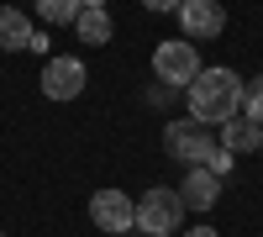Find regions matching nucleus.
I'll list each match as a JSON object with an SVG mask.
<instances>
[{
  "instance_id": "nucleus-1",
  "label": "nucleus",
  "mask_w": 263,
  "mask_h": 237,
  "mask_svg": "<svg viewBox=\"0 0 263 237\" xmlns=\"http://www.w3.org/2000/svg\"><path fill=\"white\" fill-rule=\"evenodd\" d=\"M190 121L200 126H227L232 116H242V79L232 69H200V79L184 90Z\"/></svg>"
},
{
  "instance_id": "nucleus-2",
  "label": "nucleus",
  "mask_w": 263,
  "mask_h": 237,
  "mask_svg": "<svg viewBox=\"0 0 263 237\" xmlns=\"http://www.w3.org/2000/svg\"><path fill=\"white\" fill-rule=\"evenodd\" d=\"M184 222V200H179V190H168V185H153L147 195L137 200V227L147 237H174Z\"/></svg>"
},
{
  "instance_id": "nucleus-3",
  "label": "nucleus",
  "mask_w": 263,
  "mask_h": 237,
  "mask_svg": "<svg viewBox=\"0 0 263 237\" xmlns=\"http://www.w3.org/2000/svg\"><path fill=\"white\" fill-rule=\"evenodd\" d=\"M200 53H195V42H158V53H153V74H158V84H168V90H190L195 79H200Z\"/></svg>"
},
{
  "instance_id": "nucleus-4",
  "label": "nucleus",
  "mask_w": 263,
  "mask_h": 237,
  "mask_svg": "<svg viewBox=\"0 0 263 237\" xmlns=\"http://www.w3.org/2000/svg\"><path fill=\"white\" fill-rule=\"evenodd\" d=\"M163 148H168V158L200 169L216 153V137H211V126H200V121H168L163 126Z\"/></svg>"
},
{
  "instance_id": "nucleus-5",
  "label": "nucleus",
  "mask_w": 263,
  "mask_h": 237,
  "mask_svg": "<svg viewBox=\"0 0 263 237\" xmlns=\"http://www.w3.org/2000/svg\"><path fill=\"white\" fill-rule=\"evenodd\" d=\"M79 90H84V63L74 53H53L42 63V95L48 100H79Z\"/></svg>"
},
{
  "instance_id": "nucleus-6",
  "label": "nucleus",
  "mask_w": 263,
  "mask_h": 237,
  "mask_svg": "<svg viewBox=\"0 0 263 237\" xmlns=\"http://www.w3.org/2000/svg\"><path fill=\"white\" fill-rule=\"evenodd\" d=\"M90 222H95L100 232H132V227H137V206H132L126 190H95Z\"/></svg>"
},
{
  "instance_id": "nucleus-7",
  "label": "nucleus",
  "mask_w": 263,
  "mask_h": 237,
  "mask_svg": "<svg viewBox=\"0 0 263 237\" xmlns=\"http://www.w3.org/2000/svg\"><path fill=\"white\" fill-rule=\"evenodd\" d=\"M179 27H184V37H190V42L221 37V27H227L221 0H184V6H179Z\"/></svg>"
},
{
  "instance_id": "nucleus-8",
  "label": "nucleus",
  "mask_w": 263,
  "mask_h": 237,
  "mask_svg": "<svg viewBox=\"0 0 263 237\" xmlns=\"http://www.w3.org/2000/svg\"><path fill=\"white\" fill-rule=\"evenodd\" d=\"M179 200H184V211H211L216 200H221V179H216L205 163H200V169H190L184 185H179Z\"/></svg>"
},
{
  "instance_id": "nucleus-9",
  "label": "nucleus",
  "mask_w": 263,
  "mask_h": 237,
  "mask_svg": "<svg viewBox=\"0 0 263 237\" xmlns=\"http://www.w3.org/2000/svg\"><path fill=\"white\" fill-rule=\"evenodd\" d=\"M227 148V153H253V148H263V126L258 121H248V116H232L227 126H221V137H216Z\"/></svg>"
},
{
  "instance_id": "nucleus-10",
  "label": "nucleus",
  "mask_w": 263,
  "mask_h": 237,
  "mask_svg": "<svg viewBox=\"0 0 263 237\" xmlns=\"http://www.w3.org/2000/svg\"><path fill=\"white\" fill-rule=\"evenodd\" d=\"M32 37H37L32 32V16H21L16 6H0V48H11V53L16 48H32Z\"/></svg>"
},
{
  "instance_id": "nucleus-11",
  "label": "nucleus",
  "mask_w": 263,
  "mask_h": 237,
  "mask_svg": "<svg viewBox=\"0 0 263 237\" xmlns=\"http://www.w3.org/2000/svg\"><path fill=\"white\" fill-rule=\"evenodd\" d=\"M32 6H37V16L42 21H53V27H74V21H79V0H32Z\"/></svg>"
},
{
  "instance_id": "nucleus-12",
  "label": "nucleus",
  "mask_w": 263,
  "mask_h": 237,
  "mask_svg": "<svg viewBox=\"0 0 263 237\" xmlns=\"http://www.w3.org/2000/svg\"><path fill=\"white\" fill-rule=\"evenodd\" d=\"M74 32H79L84 42H95V48H100V42H111V16H105V11H79Z\"/></svg>"
},
{
  "instance_id": "nucleus-13",
  "label": "nucleus",
  "mask_w": 263,
  "mask_h": 237,
  "mask_svg": "<svg viewBox=\"0 0 263 237\" xmlns=\"http://www.w3.org/2000/svg\"><path fill=\"white\" fill-rule=\"evenodd\" d=\"M242 116L263 126V79H253V84H242Z\"/></svg>"
},
{
  "instance_id": "nucleus-14",
  "label": "nucleus",
  "mask_w": 263,
  "mask_h": 237,
  "mask_svg": "<svg viewBox=\"0 0 263 237\" xmlns=\"http://www.w3.org/2000/svg\"><path fill=\"white\" fill-rule=\"evenodd\" d=\"M232 163H237V153H227V148H221V142H216V153L205 158V169H211V174H216V179H227V174H232Z\"/></svg>"
},
{
  "instance_id": "nucleus-15",
  "label": "nucleus",
  "mask_w": 263,
  "mask_h": 237,
  "mask_svg": "<svg viewBox=\"0 0 263 237\" xmlns=\"http://www.w3.org/2000/svg\"><path fill=\"white\" fill-rule=\"evenodd\" d=\"M174 95H179V90H168V84H153V90H147V105H158V111H163V105H174Z\"/></svg>"
},
{
  "instance_id": "nucleus-16",
  "label": "nucleus",
  "mask_w": 263,
  "mask_h": 237,
  "mask_svg": "<svg viewBox=\"0 0 263 237\" xmlns=\"http://www.w3.org/2000/svg\"><path fill=\"white\" fill-rule=\"evenodd\" d=\"M142 6H147V11H179L184 0H142Z\"/></svg>"
},
{
  "instance_id": "nucleus-17",
  "label": "nucleus",
  "mask_w": 263,
  "mask_h": 237,
  "mask_svg": "<svg viewBox=\"0 0 263 237\" xmlns=\"http://www.w3.org/2000/svg\"><path fill=\"white\" fill-rule=\"evenodd\" d=\"M184 237H221V232H216V227H190Z\"/></svg>"
},
{
  "instance_id": "nucleus-18",
  "label": "nucleus",
  "mask_w": 263,
  "mask_h": 237,
  "mask_svg": "<svg viewBox=\"0 0 263 237\" xmlns=\"http://www.w3.org/2000/svg\"><path fill=\"white\" fill-rule=\"evenodd\" d=\"M79 6H84V11H105V0H79Z\"/></svg>"
}]
</instances>
